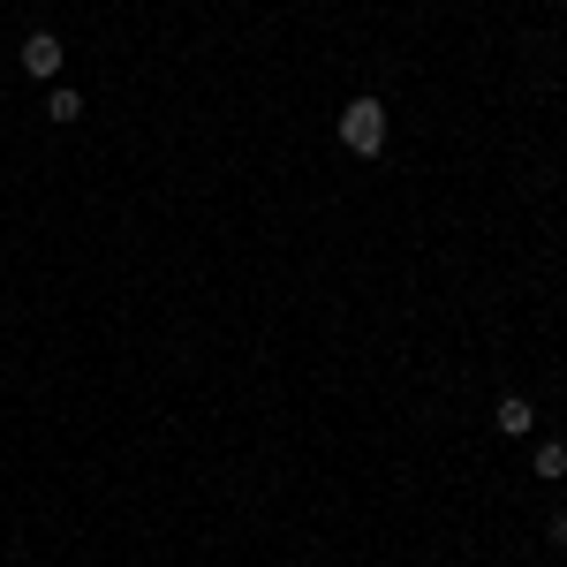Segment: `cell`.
Returning <instances> with one entry per match:
<instances>
[{
    "mask_svg": "<svg viewBox=\"0 0 567 567\" xmlns=\"http://www.w3.org/2000/svg\"><path fill=\"white\" fill-rule=\"evenodd\" d=\"M341 144H349L355 159H379V152H386V99H371V91L349 99V106H341Z\"/></svg>",
    "mask_w": 567,
    "mask_h": 567,
    "instance_id": "cell-1",
    "label": "cell"
},
{
    "mask_svg": "<svg viewBox=\"0 0 567 567\" xmlns=\"http://www.w3.org/2000/svg\"><path fill=\"white\" fill-rule=\"evenodd\" d=\"M23 69H31L39 84H61V39H53V31H31V39H23Z\"/></svg>",
    "mask_w": 567,
    "mask_h": 567,
    "instance_id": "cell-2",
    "label": "cell"
},
{
    "mask_svg": "<svg viewBox=\"0 0 567 567\" xmlns=\"http://www.w3.org/2000/svg\"><path fill=\"white\" fill-rule=\"evenodd\" d=\"M45 122H53V130H69V122H84V91L53 84V91H45Z\"/></svg>",
    "mask_w": 567,
    "mask_h": 567,
    "instance_id": "cell-3",
    "label": "cell"
},
{
    "mask_svg": "<svg viewBox=\"0 0 567 567\" xmlns=\"http://www.w3.org/2000/svg\"><path fill=\"white\" fill-rule=\"evenodd\" d=\"M492 416H499V432H507V439H523L529 424H537V409H529L523 393H507V401H499V409H492Z\"/></svg>",
    "mask_w": 567,
    "mask_h": 567,
    "instance_id": "cell-4",
    "label": "cell"
},
{
    "mask_svg": "<svg viewBox=\"0 0 567 567\" xmlns=\"http://www.w3.org/2000/svg\"><path fill=\"white\" fill-rule=\"evenodd\" d=\"M529 470H537V477H545V484H560V477H567V446H560V439H545Z\"/></svg>",
    "mask_w": 567,
    "mask_h": 567,
    "instance_id": "cell-5",
    "label": "cell"
},
{
    "mask_svg": "<svg viewBox=\"0 0 567 567\" xmlns=\"http://www.w3.org/2000/svg\"><path fill=\"white\" fill-rule=\"evenodd\" d=\"M545 537H553V545H560V553H567V507H560V515H553V523H545Z\"/></svg>",
    "mask_w": 567,
    "mask_h": 567,
    "instance_id": "cell-6",
    "label": "cell"
}]
</instances>
